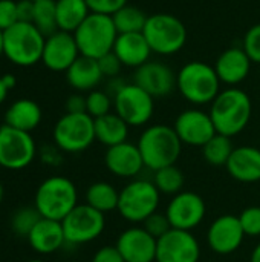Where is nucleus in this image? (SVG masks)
Masks as SVG:
<instances>
[{"label":"nucleus","instance_id":"1","mask_svg":"<svg viewBox=\"0 0 260 262\" xmlns=\"http://www.w3.org/2000/svg\"><path fill=\"white\" fill-rule=\"evenodd\" d=\"M208 114L216 132L233 138L248 126L253 114V103L245 91L233 86L219 92L213 100Z\"/></svg>","mask_w":260,"mask_h":262},{"label":"nucleus","instance_id":"2","mask_svg":"<svg viewBox=\"0 0 260 262\" xmlns=\"http://www.w3.org/2000/svg\"><path fill=\"white\" fill-rule=\"evenodd\" d=\"M144 166L150 170H159L178 161L182 143L173 126L153 124L143 130L136 143Z\"/></svg>","mask_w":260,"mask_h":262},{"label":"nucleus","instance_id":"3","mask_svg":"<svg viewBox=\"0 0 260 262\" xmlns=\"http://www.w3.org/2000/svg\"><path fill=\"white\" fill-rule=\"evenodd\" d=\"M176 89L192 104H211L221 92V80L215 66L205 61H188L176 74Z\"/></svg>","mask_w":260,"mask_h":262},{"label":"nucleus","instance_id":"4","mask_svg":"<svg viewBox=\"0 0 260 262\" xmlns=\"http://www.w3.org/2000/svg\"><path fill=\"white\" fill-rule=\"evenodd\" d=\"M78 206V192L75 184L66 177H49L37 189L34 207L41 218L63 221Z\"/></svg>","mask_w":260,"mask_h":262},{"label":"nucleus","instance_id":"5","mask_svg":"<svg viewBox=\"0 0 260 262\" xmlns=\"http://www.w3.org/2000/svg\"><path fill=\"white\" fill-rule=\"evenodd\" d=\"M77 46L81 55L98 60L113 51L118 31L112 15L90 12L87 18L74 32Z\"/></svg>","mask_w":260,"mask_h":262},{"label":"nucleus","instance_id":"6","mask_svg":"<svg viewBox=\"0 0 260 262\" xmlns=\"http://www.w3.org/2000/svg\"><path fill=\"white\" fill-rule=\"evenodd\" d=\"M5 34V57L15 66L28 68L41 61L46 37L34 23L18 21Z\"/></svg>","mask_w":260,"mask_h":262},{"label":"nucleus","instance_id":"7","mask_svg":"<svg viewBox=\"0 0 260 262\" xmlns=\"http://www.w3.org/2000/svg\"><path fill=\"white\" fill-rule=\"evenodd\" d=\"M161 192L153 181L136 178L120 190L118 213L129 223L143 224L150 215L158 212Z\"/></svg>","mask_w":260,"mask_h":262},{"label":"nucleus","instance_id":"8","mask_svg":"<svg viewBox=\"0 0 260 262\" xmlns=\"http://www.w3.org/2000/svg\"><path fill=\"white\" fill-rule=\"evenodd\" d=\"M143 34L152 49L159 55H173L187 43V28L175 15L159 12L147 17Z\"/></svg>","mask_w":260,"mask_h":262},{"label":"nucleus","instance_id":"9","mask_svg":"<svg viewBox=\"0 0 260 262\" xmlns=\"http://www.w3.org/2000/svg\"><path fill=\"white\" fill-rule=\"evenodd\" d=\"M54 143L61 152L78 154L92 146L95 120L89 114H64L54 126Z\"/></svg>","mask_w":260,"mask_h":262},{"label":"nucleus","instance_id":"10","mask_svg":"<svg viewBox=\"0 0 260 262\" xmlns=\"http://www.w3.org/2000/svg\"><path fill=\"white\" fill-rule=\"evenodd\" d=\"M113 109L130 127L150 121L155 112V98L135 83H124L112 97Z\"/></svg>","mask_w":260,"mask_h":262},{"label":"nucleus","instance_id":"11","mask_svg":"<svg viewBox=\"0 0 260 262\" xmlns=\"http://www.w3.org/2000/svg\"><path fill=\"white\" fill-rule=\"evenodd\" d=\"M37 155V146L29 132L0 126V167L6 170L26 169Z\"/></svg>","mask_w":260,"mask_h":262},{"label":"nucleus","instance_id":"12","mask_svg":"<svg viewBox=\"0 0 260 262\" xmlns=\"http://www.w3.org/2000/svg\"><path fill=\"white\" fill-rule=\"evenodd\" d=\"M61 226L66 243L72 246H81L101 236L106 229V216L89 204H78L61 221Z\"/></svg>","mask_w":260,"mask_h":262},{"label":"nucleus","instance_id":"13","mask_svg":"<svg viewBox=\"0 0 260 262\" xmlns=\"http://www.w3.org/2000/svg\"><path fill=\"white\" fill-rule=\"evenodd\" d=\"M166 215L173 229L192 232L204 221L207 215V204L196 192L182 190L170 200Z\"/></svg>","mask_w":260,"mask_h":262},{"label":"nucleus","instance_id":"14","mask_svg":"<svg viewBox=\"0 0 260 262\" xmlns=\"http://www.w3.org/2000/svg\"><path fill=\"white\" fill-rule=\"evenodd\" d=\"M201 246L188 230L172 229L158 239L155 262H199Z\"/></svg>","mask_w":260,"mask_h":262},{"label":"nucleus","instance_id":"15","mask_svg":"<svg viewBox=\"0 0 260 262\" xmlns=\"http://www.w3.org/2000/svg\"><path fill=\"white\" fill-rule=\"evenodd\" d=\"M173 129L182 144L193 147H202L218 134L210 114L201 109L182 111L176 117Z\"/></svg>","mask_w":260,"mask_h":262},{"label":"nucleus","instance_id":"16","mask_svg":"<svg viewBox=\"0 0 260 262\" xmlns=\"http://www.w3.org/2000/svg\"><path fill=\"white\" fill-rule=\"evenodd\" d=\"M245 232L241 226L239 216L234 215H221L208 227L207 243L210 249L222 256L238 252L245 239Z\"/></svg>","mask_w":260,"mask_h":262},{"label":"nucleus","instance_id":"17","mask_svg":"<svg viewBox=\"0 0 260 262\" xmlns=\"http://www.w3.org/2000/svg\"><path fill=\"white\" fill-rule=\"evenodd\" d=\"M80 55L74 34L58 29L46 37L41 61L49 71L66 72Z\"/></svg>","mask_w":260,"mask_h":262},{"label":"nucleus","instance_id":"18","mask_svg":"<svg viewBox=\"0 0 260 262\" xmlns=\"http://www.w3.org/2000/svg\"><path fill=\"white\" fill-rule=\"evenodd\" d=\"M133 83L153 98H164L176 89V74L161 61H147L135 69Z\"/></svg>","mask_w":260,"mask_h":262},{"label":"nucleus","instance_id":"19","mask_svg":"<svg viewBox=\"0 0 260 262\" xmlns=\"http://www.w3.org/2000/svg\"><path fill=\"white\" fill-rule=\"evenodd\" d=\"M155 239L143 226L129 227L120 233L115 247L126 262H155L156 259Z\"/></svg>","mask_w":260,"mask_h":262},{"label":"nucleus","instance_id":"20","mask_svg":"<svg viewBox=\"0 0 260 262\" xmlns=\"http://www.w3.org/2000/svg\"><path fill=\"white\" fill-rule=\"evenodd\" d=\"M104 164L118 178H135L146 167L138 146L129 141L107 147Z\"/></svg>","mask_w":260,"mask_h":262},{"label":"nucleus","instance_id":"21","mask_svg":"<svg viewBox=\"0 0 260 262\" xmlns=\"http://www.w3.org/2000/svg\"><path fill=\"white\" fill-rule=\"evenodd\" d=\"M251 60L247 52L241 48H228L225 49L216 60L215 69L221 80V83L228 84L230 88L242 83L251 69Z\"/></svg>","mask_w":260,"mask_h":262},{"label":"nucleus","instance_id":"22","mask_svg":"<svg viewBox=\"0 0 260 262\" xmlns=\"http://www.w3.org/2000/svg\"><path fill=\"white\" fill-rule=\"evenodd\" d=\"M228 175L241 183H259L260 181V149L254 146L234 147L227 166Z\"/></svg>","mask_w":260,"mask_h":262},{"label":"nucleus","instance_id":"23","mask_svg":"<svg viewBox=\"0 0 260 262\" xmlns=\"http://www.w3.org/2000/svg\"><path fill=\"white\" fill-rule=\"evenodd\" d=\"M113 54L120 58L123 66L139 68L149 61L152 49L143 32L118 34L113 45Z\"/></svg>","mask_w":260,"mask_h":262},{"label":"nucleus","instance_id":"24","mask_svg":"<svg viewBox=\"0 0 260 262\" xmlns=\"http://www.w3.org/2000/svg\"><path fill=\"white\" fill-rule=\"evenodd\" d=\"M28 243L40 255H51L66 244L61 221L41 218L28 235Z\"/></svg>","mask_w":260,"mask_h":262},{"label":"nucleus","instance_id":"25","mask_svg":"<svg viewBox=\"0 0 260 262\" xmlns=\"http://www.w3.org/2000/svg\"><path fill=\"white\" fill-rule=\"evenodd\" d=\"M103 77L104 75L100 69L98 60L86 55H80L66 71V80L69 86L78 92L93 91L100 84Z\"/></svg>","mask_w":260,"mask_h":262},{"label":"nucleus","instance_id":"26","mask_svg":"<svg viewBox=\"0 0 260 262\" xmlns=\"http://www.w3.org/2000/svg\"><path fill=\"white\" fill-rule=\"evenodd\" d=\"M40 121L41 109L29 98H20L14 101L5 114V124L29 134L40 124Z\"/></svg>","mask_w":260,"mask_h":262},{"label":"nucleus","instance_id":"27","mask_svg":"<svg viewBox=\"0 0 260 262\" xmlns=\"http://www.w3.org/2000/svg\"><path fill=\"white\" fill-rule=\"evenodd\" d=\"M129 124L115 112L95 118V138L101 144L112 147L127 141Z\"/></svg>","mask_w":260,"mask_h":262},{"label":"nucleus","instance_id":"28","mask_svg":"<svg viewBox=\"0 0 260 262\" xmlns=\"http://www.w3.org/2000/svg\"><path fill=\"white\" fill-rule=\"evenodd\" d=\"M55 9L58 29L72 34L90 14L86 0H55Z\"/></svg>","mask_w":260,"mask_h":262},{"label":"nucleus","instance_id":"29","mask_svg":"<svg viewBox=\"0 0 260 262\" xmlns=\"http://www.w3.org/2000/svg\"><path fill=\"white\" fill-rule=\"evenodd\" d=\"M120 192L115 186L106 181H97L86 190V204L101 213H109L118 209Z\"/></svg>","mask_w":260,"mask_h":262},{"label":"nucleus","instance_id":"30","mask_svg":"<svg viewBox=\"0 0 260 262\" xmlns=\"http://www.w3.org/2000/svg\"><path fill=\"white\" fill-rule=\"evenodd\" d=\"M233 150L234 146L231 138L222 134H216L208 143L202 146V157L208 164L215 167H225Z\"/></svg>","mask_w":260,"mask_h":262},{"label":"nucleus","instance_id":"31","mask_svg":"<svg viewBox=\"0 0 260 262\" xmlns=\"http://www.w3.org/2000/svg\"><path fill=\"white\" fill-rule=\"evenodd\" d=\"M112 20L115 23V28L118 34H130V32H143L147 15L143 9L126 5L121 9H118L115 14H112Z\"/></svg>","mask_w":260,"mask_h":262},{"label":"nucleus","instance_id":"32","mask_svg":"<svg viewBox=\"0 0 260 262\" xmlns=\"http://www.w3.org/2000/svg\"><path fill=\"white\" fill-rule=\"evenodd\" d=\"M153 184L161 192V195L164 193V195L175 196V195H178L179 192L184 190L185 175L182 173V170L179 167L172 164V166L162 167L159 170H155Z\"/></svg>","mask_w":260,"mask_h":262},{"label":"nucleus","instance_id":"33","mask_svg":"<svg viewBox=\"0 0 260 262\" xmlns=\"http://www.w3.org/2000/svg\"><path fill=\"white\" fill-rule=\"evenodd\" d=\"M34 26L44 35H51L58 31L55 0H37L34 2Z\"/></svg>","mask_w":260,"mask_h":262},{"label":"nucleus","instance_id":"34","mask_svg":"<svg viewBox=\"0 0 260 262\" xmlns=\"http://www.w3.org/2000/svg\"><path fill=\"white\" fill-rule=\"evenodd\" d=\"M41 220V215L35 207H21L18 209L11 220V229L17 236H25L31 233V230L35 227V224Z\"/></svg>","mask_w":260,"mask_h":262},{"label":"nucleus","instance_id":"35","mask_svg":"<svg viewBox=\"0 0 260 262\" xmlns=\"http://www.w3.org/2000/svg\"><path fill=\"white\" fill-rule=\"evenodd\" d=\"M86 103H87V114L95 120L103 115H107L112 112L113 107V98L110 94L104 91L93 89L86 95Z\"/></svg>","mask_w":260,"mask_h":262},{"label":"nucleus","instance_id":"36","mask_svg":"<svg viewBox=\"0 0 260 262\" xmlns=\"http://www.w3.org/2000/svg\"><path fill=\"white\" fill-rule=\"evenodd\" d=\"M143 227L155 238V239H159L162 238L166 233H169L173 227L166 215V212H155L153 215H150L144 223H143Z\"/></svg>","mask_w":260,"mask_h":262},{"label":"nucleus","instance_id":"37","mask_svg":"<svg viewBox=\"0 0 260 262\" xmlns=\"http://www.w3.org/2000/svg\"><path fill=\"white\" fill-rule=\"evenodd\" d=\"M241 226L247 236H260V206H251L241 212Z\"/></svg>","mask_w":260,"mask_h":262},{"label":"nucleus","instance_id":"38","mask_svg":"<svg viewBox=\"0 0 260 262\" xmlns=\"http://www.w3.org/2000/svg\"><path fill=\"white\" fill-rule=\"evenodd\" d=\"M242 49L253 63H260V23L251 26L244 35Z\"/></svg>","mask_w":260,"mask_h":262},{"label":"nucleus","instance_id":"39","mask_svg":"<svg viewBox=\"0 0 260 262\" xmlns=\"http://www.w3.org/2000/svg\"><path fill=\"white\" fill-rule=\"evenodd\" d=\"M18 23L17 15V2L14 0H0V29L6 31Z\"/></svg>","mask_w":260,"mask_h":262},{"label":"nucleus","instance_id":"40","mask_svg":"<svg viewBox=\"0 0 260 262\" xmlns=\"http://www.w3.org/2000/svg\"><path fill=\"white\" fill-rule=\"evenodd\" d=\"M90 12H98V14H107L112 15L118 9L127 5V0H86Z\"/></svg>","mask_w":260,"mask_h":262},{"label":"nucleus","instance_id":"41","mask_svg":"<svg viewBox=\"0 0 260 262\" xmlns=\"http://www.w3.org/2000/svg\"><path fill=\"white\" fill-rule=\"evenodd\" d=\"M98 64H100V69L103 72L104 77H109V78H116V75L120 74L121 68H123V63L120 61V58L112 52L103 55L98 58Z\"/></svg>","mask_w":260,"mask_h":262},{"label":"nucleus","instance_id":"42","mask_svg":"<svg viewBox=\"0 0 260 262\" xmlns=\"http://www.w3.org/2000/svg\"><path fill=\"white\" fill-rule=\"evenodd\" d=\"M90 262H126L115 246H104L95 252Z\"/></svg>","mask_w":260,"mask_h":262},{"label":"nucleus","instance_id":"43","mask_svg":"<svg viewBox=\"0 0 260 262\" xmlns=\"http://www.w3.org/2000/svg\"><path fill=\"white\" fill-rule=\"evenodd\" d=\"M66 112L67 114H87V103H86V97L81 94H72L67 97L66 100Z\"/></svg>","mask_w":260,"mask_h":262},{"label":"nucleus","instance_id":"44","mask_svg":"<svg viewBox=\"0 0 260 262\" xmlns=\"http://www.w3.org/2000/svg\"><path fill=\"white\" fill-rule=\"evenodd\" d=\"M43 163L49 166H58L61 163V150L57 146H44L40 152Z\"/></svg>","mask_w":260,"mask_h":262},{"label":"nucleus","instance_id":"45","mask_svg":"<svg viewBox=\"0 0 260 262\" xmlns=\"http://www.w3.org/2000/svg\"><path fill=\"white\" fill-rule=\"evenodd\" d=\"M17 15H18V21L32 23L34 2H31V0H18L17 2Z\"/></svg>","mask_w":260,"mask_h":262},{"label":"nucleus","instance_id":"46","mask_svg":"<svg viewBox=\"0 0 260 262\" xmlns=\"http://www.w3.org/2000/svg\"><path fill=\"white\" fill-rule=\"evenodd\" d=\"M2 80H3V83H5V86L8 88V91H11V89L17 84V78H15V75H12V74H5V75H2Z\"/></svg>","mask_w":260,"mask_h":262},{"label":"nucleus","instance_id":"47","mask_svg":"<svg viewBox=\"0 0 260 262\" xmlns=\"http://www.w3.org/2000/svg\"><path fill=\"white\" fill-rule=\"evenodd\" d=\"M8 88L5 86V83H3V80H2V77H0V104L6 100V97H8Z\"/></svg>","mask_w":260,"mask_h":262},{"label":"nucleus","instance_id":"48","mask_svg":"<svg viewBox=\"0 0 260 262\" xmlns=\"http://www.w3.org/2000/svg\"><path fill=\"white\" fill-rule=\"evenodd\" d=\"M250 262H260V243L253 249L251 256H250Z\"/></svg>","mask_w":260,"mask_h":262},{"label":"nucleus","instance_id":"49","mask_svg":"<svg viewBox=\"0 0 260 262\" xmlns=\"http://www.w3.org/2000/svg\"><path fill=\"white\" fill-rule=\"evenodd\" d=\"M5 55V34L0 29V57Z\"/></svg>","mask_w":260,"mask_h":262},{"label":"nucleus","instance_id":"50","mask_svg":"<svg viewBox=\"0 0 260 262\" xmlns=\"http://www.w3.org/2000/svg\"><path fill=\"white\" fill-rule=\"evenodd\" d=\"M3 198H5V189H3V184L0 183V204L3 201Z\"/></svg>","mask_w":260,"mask_h":262},{"label":"nucleus","instance_id":"51","mask_svg":"<svg viewBox=\"0 0 260 262\" xmlns=\"http://www.w3.org/2000/svg\"><path fill=\"white\" fill-rule=\"evenodd\" d=\"M28 262H44V261H41V259H31V261H28Z\"/></svg>","mask_w":260,"mask_h":262},{"label":"nucleus","instance_id":"52","mask_svg":"<svg viewBox=\"0 0 260 262\" xmlns=\"http://www.w3.org/2000/svg\"><path fill=\"white\" fill-rule=\"evenodd\" d=\"M31 2H37V0H31Z\"/></svg>","mask_w":260,"mask_h":262}]
</instances>
